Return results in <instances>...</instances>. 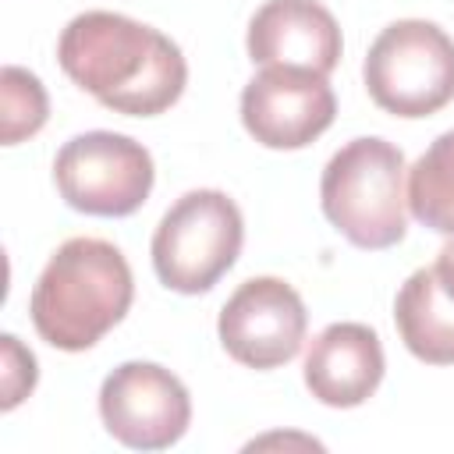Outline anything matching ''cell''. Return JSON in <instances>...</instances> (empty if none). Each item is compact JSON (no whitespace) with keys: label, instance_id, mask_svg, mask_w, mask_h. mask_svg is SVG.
Returning <instances> with one entry per match:
<instances>
[{"label":"cell","instance_id":"obj_1","mask_svg":"<svg viewBox=\"0 0 454 454\" xmlns=\"http://www.w3.org/2000/svg\"><path fill=\"white\" fill-rule=\"evenodd\" d=\"M57 60L82 92L128 117L170 110L188 85L181 46L160 28L114 11L74 14L57 39Z\"/></svg>","mask_w":454,"mask_h":454},{"label":"cell","instance_id":"obj_2","mask_svg":"<svg viewBox=\"0 0 454 454\" xmlns=\"http://www.w3.org/2000/svg\"><path fill=\"white\" fill-rule=\"evenodd\" d=\"M135 277L103 238H67L32 287V326L57 351H89L131 309Z\"/></svg>","mask_w":454,"mask_h":454},{"label":"cell","instance_id":"obj_3","mask_svg":"<svg viewBox=\"0 0 454 454\" xmlns=\"http://www.w3.org/2000/svg\"><path fill=\"white\" fill-rule=\"evenodd\" d=\"M404 153L380 138H351L340 145L319 177L323 216L365 252L394 248L408 234Z\"/></svg>","mask_w":454,"mask_h":454},{"label":"cell","instance_id":"obj_4","mask_svg":"<svg viewBox=\"0 0 454 454\" xmlns=\"http://www.w3.org/2000/svg\"><path fill=\"white\" fill-rule=\"evenodd\" d=\"M245 220L238 202L220 188L184 192L153 231V270L177 294H206L238 262Z\"/></svg>","mask_w":454,"mask_h":454},{"label":"cell","instance_id":"obj_5","mask_svg":"<svg viewBox=\"0 0 454 454\" xmlns=\"http://www.w3.org/2000/svg\"><path fill=\"white\" fill-rule=\"evenodd\" d=\"M362 78L383 114L429 117L454 99V39L436 21L401 18L372 39Z\"/></svg>","mask_w":454,"mask_h":454},{"label":"cell","instance_id":"obj_6","mask_svg":"<svg viewBox=\"0 0 454 454\" xmlns=\"http://www.w3.org/2000/svg\"><path fill=\"white\" fill-rule=\"evenodd\" d=\"M156 181L153 156L121 131H82L57 149L53 184L85 216H131Z\"/></svg>","mask_w":454,"mask_h":454},{"label":"cell","instance_id":"obj_7","mask_svg":"<svg viewBox=\"0 0 454 454\" xmlns=\"http://www.w3.org/2000/svg\"><path fill=\"white\" fill-rule=\"evenodd\" d=\"M99 419L131 450H167L192 426V397L170 369L124 362L99 387Z\"/></svg>","mask_w":454,"mask_h":454},{"label":"cell","instance_id":"obj_8","mask_svg":"<svg viewBox=\"0 0 454 454\" xmlns=\"http://www.w3.org/2000/svg\"><path fill=\"white\" fill-rule=\"evenodd\" d=\"M309 330V312L301 294L280 277H252L223 301L216 333L223 351L248 369H280L287 365Z\"/></svg>","mask_w":454,"mask_h":454},{"label":"cell","instance_id":"obj_9","mask_svg":"<svg viewBox=\"0 0 454 454\" xmlns=\"http://www.w3.org/2000/svg\"><path fill=\"white\" fill-rule=\"evenodd\" d=\"M337 117L326 74L301 67H262L241 89V124L266 149H305Z\"/></svg>","mask_w":454,"mask_h":454},{"label":"cell","instance_id":"obj_10","mask_svg":"<svg viewBox=\"0 0 454 454\" xmlns=\"http://www.w3.org/2000/svg\"><path fill=\"white\" fill-rule=\"evenodd\" d=\"M248 57L259 67H301L330 74L340 64V25L319 0H266L245 35Z\"/></svg>","mask_w":454,"mask_h":454},{"label":"cell","instance_id":"obj_11","mask_svg":"<svg viewBox=\"0 0 454 454\" xmlns=\"http://www.w3.org/2000/svg\"><path fill=\"white\" fill-rule=\"evenodd\" d=\"M387 372L380 333L365 323H330L305 351V387L326 408L365 404Z\"/></svg>","mask_w":454,"mask_h":454},{"label":"cell","instance_id":"obj_12","mask_svg":"<svg viewBox=\"0 0 454 454\" xmlns=\"http://www.w3.org/2000/svg\"><path fill=\"white\" fill-rule=\"evenodd\" d=\"M394 326L404 348L426 365H454V298L433 266L415 270L394 298Z\"/></svg>","mask_w":454,"mask_h":454},{"label":"cell","instance_id":"obj_13","mask_svg":"<svg viewBox=\"0 0 454 454\" xmlns=\"http://www.w3.org/2000/svg\"><path fill=\"white\" fill-rule=\"evenodd\" d=\"M408 209L422 227L454 234V128L436 135L429 149L411 163Z\"/></svg>","mask_w":454,"mask_h":454},{"label":"cell","instance_id":"obj_14","mask_svg":"<svg viewBox=\"0 0 454 454\" xmlns=\"http://www.w3.org/2000/svg\"><path fill=\"white\" fill-rule=\"evenodd\" d=\"M46 117H50V96L43 82L25 67L7 64L0 71V142L18 145L32 138L35 131H43Z\"/></svg>","mask_w":454,"mask_h":454},{"label":"cell","instance_id":"obj_15","mask_svg":"<svg viewBox=\"0 0 454 454\" xmlns=\"http://www.w3.org/2000/svg\"><path fill=\"white\" fill-rule=\"evenodd\" d=\"M0 348H4V401H0V408L11 411L35 390L39 369H35V355L28 348H21V340L14 333H4Z\"/></svg>","mask_w":454,"mask_h":454},{"label":"cell","instance_id":"obj_16","mask_svg":"<svg viewBox=\"0 0 454 454\" xmlns=\"http://www.w3.org/2000/svg\"><path fill=\"white\" fill-rule=\"evenodd\" d=\"M433 270H436V277H440L443 291L454 298V234H447V245L440 248V255H436Z\"/></svg>","mask_w":454,"mask_h":454}]
</instances>
